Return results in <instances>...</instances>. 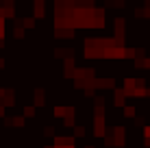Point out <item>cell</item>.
<instances>
[{
  "instance_id": "cell-1",
  "label": "cell",
  "mask_w": 150,
  "mask_h": 148,
  "mask_svg": "<svg viewBox=\"0 0 150 148\" xmlns=\"http://www.w3.org/2000/svg\"><path fill=\"white\" fill-rule=\"evenodd\" d=\"M9 124L13 126H24V115H13V118H7Z\"/></svg>"
},
{
  "instance_id": "cell-2",
  "label": "cell",
  "mask_w": 150,
  "mask_h": 148,
  "mask_svg": "<svg viewBox=\"0 0 150 148\" xmlns=\"http://www.w3.org/2000/svg\"><path fill=\"white\" fill-rule=\"evenodd\" d=\"M85 133H87V129H85L83 124H76V126H74V140H76V137H83Z\"/></svg>"
},
{
  "instance_id": "cell-3",
  "label": "cell",
  "mask_w": 150,
  "mask_h": 148,
  "mask_svg": "<svg viewBox=\"0 0 150 148\" xmlns=\"http://www.w3.org/2000/svg\"><path fill=\"white\" fill-rule=\"evenodd\" d=\"M35 103H37V107H41V105H44V91H41V89H37V91H35Z\"/></svg>"
},
{
  "instance_id": "cell-4",
  "label": "cell",
  "mask_w": 150,
  "mask_h": 148,
  "mask_svg": "<svg viewBox=\"0 0 150 148\" xmlns=\"http://www.w3.org/2000/svg\"><path fill=\"white\" fill-rule=\"evenodd\" d=\"M35 13L37 18H44V2H35Z\"/></svg>"
},
{
  "instance_id": "cell-5",
  "label": "cell",
  "mask_w": 150,
  "mask_h": 148,
  "mask_svg": "<svg viewBox=\"0 0 150 148\" xmlns=\"http://www.w3.org/2000/svg\"><path fill=\"white\" fill-rule=\"evenodd\" d=\"M22 26H24V28H33V26H35V20H33V18H24V20H22Z\"/></svg>"
},
{
  "instance_id": "cell-6",
  "label": "cell",
  "mask_w": 150,
  "mask_h": 148,
  "mask_svg": "<svg viewBox=\"0 0 150 148\" xmlns=\"http://www.w3.org/2000/svg\"><path fill=\"white\" fill-rule=\"evenodd\" d=\"M35 115V107H24V118H30Z\"/></svg>"
},
{
  "instance_id": "cell-7",
  "label": "cell",
  "mask_w": 150,
  "mask_h": 148,
  "mask_svg": "<svg viewBox=\"0 0 150 148\" xmlns=\"http://www.w3.org/2000/svg\"><path fill=\"white\" fill-rule=\"evenodd\" d=\"M124 113H126V115H133V113H135V109H133V107H124Z\"/></svg>"
},
{
  "instance_id": "cell-8",
  "label": "cell",
  "mask_w": 150,
  "mask_h": 148,
  "mask_svg": "<svg viewBox=\"0 0 150 148\" xmlns=\"http://www.w3.org/2000/svg\"><path fill=\"white\" fill-rule=\"evenodd\" d=\"M2 115H4V107L0 105V118H2Z\"/></svg>"
},
{
  "instance_id": "cell-9",
  "label": "cell",
  "mask_w": 150,
  "mask_h": 148,
  "mask_svg": "<svg viewBox=\"0 0 150 148\" xmlns=\"http://www.w3.org/2000/svg\"><path fill=\"white\" fill-rule=\"evenodd\" d=\"M0 68H4V59H0Z\"/></svg>"
}]
</instances>
